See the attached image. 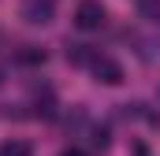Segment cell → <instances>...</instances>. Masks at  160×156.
<instances>
[{"instance_id":"8","label":"cell","mask_w":160,"mask_h":156,"mask_svg":"<svg viewBox=\"0 0 160 156\" xmlns=\"http://www.w3.org/2000/svg\"><path fill=\"white\" fill-rule=\"evenodd\" d=\"M93 145H97V149H104V145H108V130H104V126H97V130H93Z\"/></svg>"},{"instance_id":"6","label":"cell","mask_w":160,"mask_h":156,"mask_svg":"<svg viewBox=\"0 0 160 156\" xmlns=\"http://www.w3.org/2000/svg\"><path fill=\"white\" fill-rule=\"evenodd\" d=\"M0 156H30V145L26 141H4L0 145Z\"/></svg>"},{"instance_id":"10","label":"cell","mask_w":160,"mask_h":156,"mask_svg":"<svg viewBox=\"0 0 160 156\" xmlns=\"http://www.w3.org/2000/svg\"><path fill=\"white\" fill-rule=\"evenodd\" d=\"M0 85H4V75H0Z\"/></svg>"},{"instance_id":"9","label":"cell","mask_w":160,"mask_h":156,"mask_svg":"<svg viewBox=\"0 0 160 156\" xmlns=\"http://www.w3.org/2000/svg\"><path fill=\"white\" fill-rule=\"evenodd\" d=\"M60 156H82V153H78V149H63Z\"/></svg>"},{"instance_id":"2","label":"cell","mask_w":160,"mask_h":156,"mask_svg":"<svg viewBox=\"0 0 160 156\" xmlns=\"http://www.w3.org/2000/svg\"><path fill=\"white\" fill-rule=\"evenodd\" d=\"M93 75H97V82H104V85H119L123 82V67L112 60V56H93Z\"/></svg>"},{"instance_id":"3","label":"cell","mask_w":160,"mask_h":156,"mask_svg":"<svg viewBox=\"0 0 160 156\" xmlns=\"http://www.w3.org/2000/svg\"><path fill=\"white\" fill-rule=\"evenodd\" d=\"M22 19L34 22V26H45V22L52 19V4H48V0H26V4H22Z\"/></svg>"},{"instance_id":"4","label":"cell","mask_w":160,"mask_h":156,"mask_svg":"<svg viewBox=\"0 0 160 156\" xmlns=\"http://www.w3.org/2000/svg\"><path fill=\"white\" fill-rule=\"evenodd\" d=\"M15 60H19V63H45V48H38V45H22V48L15 52Z\"/></svg>"},{"instance_id":"5","label":"cell","mask_w":160,"mask_h":156,"mask_svg":"<svg viewBox=\"0 0 160 156\" xmlns=\"http://www.w3.org/2000/svg\"><path fill=\"white\" fill-rule=\"evenodd\" d=\"M67 60L71 63H93V52H89V45H67Z\"/></svg>"},{"instance_id":"7","label":"cell","mask_w":160,"mask_h":156,"mask_svg":"<svg viewBox=\"0 0 160 156\" xmlns=\"http://www.w3.org/2000/svg\"><path fill=\"white\" fill-rule=\"evenodd\" d=\"M142 11H145L153 22H160V0H142Z\"/></svg>"},{"instance_id":"1","label":"cell","mask_w":160,"mask_h":156,"mask_svg":"<svg viewBox=\"0 0 160 156\" xmlns=\"http://www.w3.org/2000/svg\"><path fill=\"white\" fill-rule=\"evenodd\" d=\"M75 26L78 30H101L104 26V4L101 0H82L75 11Z\"/></svg>"}]
</instances>
